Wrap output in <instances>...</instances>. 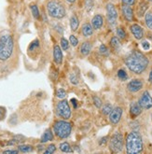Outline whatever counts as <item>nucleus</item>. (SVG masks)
<instances>
[{"label": "nucleus", "instance_id": "nucleus-1", "mask_svg": "<svg viewBox=\"0 0 152 154\" xmlns=\"http://www.w3.org/2000/svg\"><path fill=\"white\" fill-rule=\"evenodd\" d=\"M125 64L127 67L135 74H141L148 66V59L142 52L133 51L125 59Z\"/></svg>", "mask_w": 152, "mask_h": 154}, {"label": "nucleus", "instance_id": "nucleus-2", "mask_svg": "<svg viewBox=\"0 0 152 154\" xmlns=\"http://www.w3.org/2000/svg\"><path fill=\"white\" fill-rule=\"evenodd\" d=\"M126 149L129 154H138L143 150V140L137 131L131 132L126 138Z\"/></svg>", "mask_w": 152, "mask_h": 154}, {"label": "nucleus", "instance_id": "nucleus-3", "mask_svg": "<svg viewBox=\"0 0 152 154\" xmlns=\"http://www.w3.org/2000/svg\"><path fill=\"white\" fill-rule=\"evenodd\" d=\"M14 48L13 38L10 34L2 35L0 37V60L7 61L11 56Z\"/></svg>", "mask_w": 152, "mask_h": 154}, {"label": "nucleus", "instance_id": "nucleus-4", "mask_svg": "<svg viewBox=\"0 0 152 154\" xmlns=\"http://www.w3.org/2000/svg\"><path fill=\"white\" fill-rule=\"evenodd\" d=\"M53 131L59 138H66L68 137L71 131H72V126L71 123L65 121H58L53 125Z\"/></svg>", "mask_w": 152, "mask_h": 154}, {"label": "nucleus", "instance_id": "nucleus-5", "mask_svg": "<svg viewBox=\"0 0 152 154\" xmlns=\"http://www.w3.org/2000/svg\"><path fill=\"white\" fill-rule=\"evenodd\" d=\"M47 10L49 15L55 19H62L66 14L64 6L57 1H50L47 5Z\"/></svg>", "mask_w": 152, "mask_h": 154}, {"label": "nucleus", "instance_id": "nucleus-6", "mask_svg": "<svg viewBox=\"0 0 152 154\" xmlns=\"http://www.w3.org/2000/svg\"><path fill=\"white\" fill-rule=\"evenodd\" d=\"M109 147L110 149L115 152L118 153L122 150L123 148V137L122 134L119 132H116L110 138L109 141Z\"/></svg>", "mask_w": 152, "mask_h": 154}, {"label": "nucleus", "instance_id": "nucleus-7", "mask_svg": "<svg viewBox=\"0 0 152 154\" xmlns=\"http://www.w3.org/2000/svg\"><path fill=\"white\" fill-rule=\"evenodd\" d=\"M56 111L59 117L62 118L64 120H68L69 118L71 117V109H70V106L67 101L65 100H62L60 101L57 104L56 106Z\"/></svg>", "mask_w": 152, "mask_h": 154}, {"label": "nucleus", "instance_id": "nucleus-8", "mask_svg": "<svg viewBox=\"0 0 152 154\" xmlns=\"http://www.w3.org/2000/svg\"><path fill=\"white\" fill-rule=\"evenodd\" d=\"M106 16H107V22H108L109 24L111 25H114L117 22V19H118V12H117V10H116V8L113 4L109 3L107 4L106 6Z\"/></svg>", "mask_w": 152, "mask_h": 154}, {"label": "nucleus", "instance_id": "nucleus-9", "mask_svg": "<svg viewBox=\"0 0 152 154\" xmlns=\"http://www.w3.org/2000/svg\"><path fill=\"white\" fill-rule=\"evenodd\" d=\"M138 104L140 105V106L144 109H149V108L152 107V97L149 94L148 92H144L143 94L141 95Z\"/></svg>", "mask_w": 152, "mask_h": 154}, {"label": "nucleus", "instance_id": "nucleus-10", "mask_svg": "<svg viewBox=\"0 0 152 154\" xmlns=\"http://www.w3.org/2000/svg\"><path fill=\"white\" fill-rule=\"evenodd\" d=\"M121 115H122V108L120 106H117L113 108L109 114V121L113 124H118L121 119Z\"/></svg>", "mask_w": 152, "mask_h": 154}, {"label": "nucleus", "instance_id": "nucleus-11", "mask_svg": "<svg viewBox=\"0 0 152 154\" xmlns=\"http://www.w3.org/2000/svg\"><path fill=\"white\" fill-rule=\"evenodd\" d=\"M127 88L130 92L132 93H136L143 88V82L140 79H132L127 85Z\"/></svg>", "mask_w": 152, "mask_h": 154}, {"label": "nucleus", "instance_id": "nucleus-12", "mask_svg": "<svg viewBox=\"0 0 152 154\" xmlns=\"http://www.w3.org/2000/svg\"><path fill=\"white\" fill-rule=\"evenodd\" d=\"M131 32L132 34L133 35V37H135L136 39H142L143 37H144V30H143V28L138 25V24H132L131 27Z\"/></svg>", "mask_w": 152, "mask_h": 154}, {"label": "nucleus", "instance_id": "nucleus-13", "mask_svg": "<svg viewBox=\"0 0 152 154\" xmlns=\"http://www.w3.org/2000/svg\"><path fill=\"white\" fill-rule=\"evenodd\" d=\"M104 24V18L100 14H96L92 20V25L94 30H99Z\"/></svg>", "mask_w": 152, "mask_h": 154}, {"label": "nucleus", "instance_id": "nucleus-14", "mask_svg": "<svg viewBox=\"0 0 152 154\" xmlns=\"http://www.w3.org/2000/svg\"><path fill=\"white\" fill-rule=\"evenodd\" d=\"M122 13H123V16L125 17V19L128 22L133 21V11H132V8L129 5H125V4L123 5Z\"/></svg>", "mask_w": 152, "mask_h": 154}, {"label": "nucleus", "instance_id": "nucleus-15", "mask_svg": "<svg viewBox=\"0 0 152 154\" xmlns=\"http://www.w3.org/2000/svg\"><path fill=\"white\" fill-rule=\"evenodd\" d=\"M53 59L57 65H61L62 63V52L58 45H55L53 48Z\"/></svg>", "mask_w": 152, "mask_h": 154}, {"label": "nucleus", "instance_id": "nucleus-16", "mask_svg": "<svg viewBox=\"0 0 152 154\" xmlns=\"http://www.w3.org/2000/svg\"><path fill=\"white\" fill-rule=\"evenodd\" d=\"M130 112L132 117H137L142 112V107L140 106V105L138 103L132 102L130 106Z\"/></svg>", "mask_w": 152, "mask_h": 154}, {"label": "nucleus", "instance_id": "nucleus-17", "mask_svg": "<svg viewBox=\"0 0 152 154\" xmlns=\"http://www.w3.org/2000/svg\"><path fill=\"white\" fill-rule=\"evenodd\" d=\"M92 51V44L91 42L89 41H85L81 44V46H80V52H81L82 55L84 56H87L90 54Z\"/></svg>", "mask_w": 152, "mask_h": 154}, {"label": "nucleus", "instance_id": "nucleus-18", "mask_svg": "<svg viewBox=\"0 0 152 154\" xmlns=\"http://www.w3.org/2000/svg\"><path fill=\"white\" fill-rule=\"evenodd\" d=\"M81 31H82V35H84V37H86V38L87 37H91V35H93V27L90 23H84L82 25Z\"/></svg>", "mask_w": 152, "mask_h": 154}, {"label": "nucleus", "instance_id": "nucleus-19", "mask_svg": "<svg viewBox=\"0 0 152 154\" xmlns=\"http://www.w3.org/2000/svg\"><path fill=\"white\" fill-rule=\"evenodd\" d=\"M147 4L144 1H141L139 6H138V8H137V15L139 17H142V16H144V14L146 13L147 10Z\"/></svg>", "mask_w": 152, "mask_h": 154}, {"label": "nucleus", "instance_id": "nucleus-20", "mask_svg": "<svg viewBox=\"0 0 152 154\" xmlns=\"http://www.w3.org/2000/svg\"><path fill=\"white\" fill-rule=\"evenodd\" d=\"M51 140H53V134H52L51 131L50 129H48L45 131V133L43 134L40 141H41V143H46V142L51 141Z\"/></svg>", "mask_w": 152, "mask_h": 154}, {"label": "nucleus", "instance_id": "nucleus-21", "mask_svg": "<svg viewBox=\"0 0 152 154\" xmlns=\"http://www.w3.org/2000/svg\"><path fill=\"white\" fill-rule=\"evenodd\" d=\"M78 24H79V22H78V19L76 15H73L72 17L70 18V27H71V30L72 31H77L78 28Z\"/></svg>", "mask_w": 152, "mask_h": 154}, {"label": "nucleus", "instance_id": "nucleus-22", "mask_svg": "<svg viewBox=\"0 0 152 154\" xmlns=\"http://www.w3.org/2000/svg\"><path fill=\"white\" fill-rule=\"evenodd\" d=\"M110 44H111V47L115 50V51H119L120 49V42L118 38H111V41H110Z\"/></svg>", "mask_w": 152, "mask_h": 154}, {"label": "nucleus", "instance_id": "nucleus-23", "mask_svg": "<svg viewBox=\"0 0 152 154\" xmlns=\"http://www.w3.org/2000/svg\"><path fill=\"white\" fill-rule=\"evenodd\" d=\"M59 149L62 152H72V149H71L70 145L67 142H62L60 144Z\"/></svg>", "mask_w": 152, "mask_h": 154}, {"label": "nucleus", "instance_id": "nucleus-24", "mask_svg": "<svg viewBox=\"0 0 152 154\" xmlns=\"http://www.w3.org/2000/svg\"><path fill=\"white\" fill-rule=\"evenodd\" d=\"M145 22L147 26L148 27L149 29L152 30V12H147L145 16Z\"/></svg>", "mask_w": 152, "mask_h": 154}, {"label": "nucleus", "instance_id": "nucleus-25", "mask_svg": "<svg viewBox=\"0 0 152 154\" xmlns=\"http://www.w3.org/2000/svg\"><path fill=\"white\" fill-rule=\"evenodd\" d=\"M19 151L23 153H28L33 151V147L30 145H20L19 146Z\"/></svg>", "mask_w": 152, "mask_h": 154}, {"label": "nucleus", "instance_id": "nucleus-26", "mask_svg": "<svg viewBox=\"0 0 152 154\" xmlns=\"http://www.w3.org/2000/svg\"><path fill=\"white\" fill-rule=\"evenodd\" d=\"M30 8H31L32 14H33L35 19H39V11H38V6L37 5H31Z\"/></svg>", "mask_w": 152, "mask_h": 154}, {"label": "nucleus", "instance_id": "nucleus-27", "mask_svg": "<svg viewBox=\"0 0 152 154\" xmlns=\"http://www.w3.org/2000/svg\"><path fill=\"white\" fill-rule=\"evenodd\" d=\"M118 78L120 79V80H126L127 79H128V75H127V73L125 72V70H123V69H120L119 71H118Z\"/></svg>", "mask_w": 152, "mask_h": 154}, {"label": "nucleus", "instance_id": "nucleus-28", "mask_svg": "<svg viewBox=\"0 0 152 154\" xmlns=\"http://www.w3.org/2000/svg\"><path fill=\"white\" fill-rule=\"evenodd\" d=\"M112 109H113V108H112V106L109 105V104H106V105H105L104 107L102 108V112H103L104 115H109Z\"/></svg>", "mask_w": 152, "mask_h": 154}, {"label": "nucleus", "instance_id": "nucleus-29", "mask_svg": "<svg viewBox=\"0 0 152 154\" xmlns=\"http://www.w3.org/2000/svg\"><path fill=\"white\" fill-rule=\"evenodd\" d=\"M117 35L120 38V39H124L125 38H126V33H125V31L121 28V27H119V28H117Z\"/></svg>", "mask_w": 152, "mask_h": 154}, {"label": "nucleus", "instance_id": "nucleus-30", "mask_svg": "<svg viewBox=\"0 0 152 154\" xmlns=\"http://www.w3.org/2000/svg\"><path fill=\"white\" fill-rule=\"evenodd\" d=\"M61 47L64 51H66L69 48V43L68 41L65 38H61Z\"/></svg>", "mask_w": 152, "mask_h": 154}, {"label": "nucleus", "instance_id": "nucleus-31", "mask_svg": "<svg viewBox=\"0 0 152 154\" xmlns=\"http://www.w3.org/2000/svg\"><path fill=\"white\" fill-rule=\"evenodd\" d=\"M99 52L102 54V55H108L109 51H108V49L106 48L105 45L102 44L101 46H100V48H99Z\"/></svg>", "mask_w": 152, "mask_h": 154}, {"label": "nucleus", "instance_id": "nucleus-32", "mask_svg": "<svg viewBox=\"0 0 152 154\" xmlns=\"http://www.w3.org/2000/svg\"><path fill=\"white\" fill-rule=\"evenodd\" d=\"M69 79H70V82L72 83V84L77 85L78 83V77L76 76L75 73H71L69 75Z\"/></svg>", "mask_w": 152, "mask_h": 154}, {"label": "nucleus", "instance_id": "nucleus-33", "mask_svg": "<svg viewBox=\"0 0 152 154\" xmlns=\"http://www.w3.org/2000/svg\"><path fill=\"white\" fill-rule=\"evenodd\" d=\"M57 97L58 98H60V99H64L65 96H66V92L64 90V89H58L57 90Z\"/></svg>", "mask_w": 152, "mask_h": 154}, {"label": "nucleus", "instance_id": "nucleus-34", "mask_svg": "<svg viewBox=\"0 0 152 154\" xmlns=\"http://www.w3.org/2000/svg\"><path fill=\"white\" fill-rule=\"evenodd\" d=\"M56 150V147H55V145H53V144H51V145H50V146L47 148V149L44 151V153L45 154H52L53 152H54Z\"/></svg>", "mask_w": 152, "mask_h": 154}, {"label": "nucleus", "instance_id": "nucleus-35", "mask_svg": "<svg viewBox=\"0 0 152 154\" xmlns=\"http://www.w3.org/2000/svg\"><path fill=\"white\" fill-rule=\"evenodd\" d=\"M69 41H70V43H71V45H72L73 47H76V46H78V38L75 37V35H70V38H69Z\"/></svg>", "mask_w": 152, "mask_h": 154}, {"label": "nucleus", "instance_id": "nucleus-36", "mask_svg": "<svg viewBox=\"0 0 152 154\" xmlns=\"http://www.w3.org/2000/svg\"><path fill=\"white\" fill-rule=\"evenodd\" d=\"M93 103H94L95 106L98 107V108H100L102 106V100L99 97H97V96L93 97Z\"/></svg>", "mask_w": 152, "mask_h": 154}, {"label": "nucleus", "instance_id": "nucleus-37", "mask_svg": "<svg viewBox=\"0 0 152 154\" xmlns=\"http://www.w3.org/2000/svg\"><path fill=\"white\" fill-rule=\"evenodd\" d=\"M93 7V0H86V10L90 11Z\"/></svg>", "mask_w": 152, "mask_h": 154}, {"label": "nucleus", "instance_id": "nucleus-38", "mask_svg": "<svg viewBox=\"0 0 152 154\" xmlns=\"http://www.w3.org/2000/svg\"><path fill=\"white\" fill-rule=\"evenodd\" d=\"M5 116H6V108L0 106V121L3 120Z\"/></svg>", "mask_w": 152, "mask_h": 154}, {"label": "nucleus", "instance_id": "nucleus-39", "mask_svg": "<svg viewBox=\"0 0 152 154\" xmlns=\"http://www.w3.org/2000/svg\"><path fill=\"white\" fill-rule=\"evenodd\" d=\"M142 47H143V49H144L145 51H147V50H149V48H150V44L147 42V41H143L142 42Z\"/></svg>", "mask_w": 152, "mask_h": 154}, {"label": "nucleus", "instance_id": "nucleus-40", "mask_svg": "<svg viewBox=\"0 0 152 154\" xmlns=\"http://www.w3.org/2000/svg\"><path fill=\"white\" fill-rule=\"evenodd\" d=\"M123 4L125 5H129V6H132L135 3V0H122Z\"/></svg>", "mask_w": 152, "mask_h": 154}, {"label": "nucleus", "instance_id": "nucleus-41", "mask_svg": "<svg viewBox=\"0 0 152 154\" xmlns=\"http://www.w3.org/2000/svg\"><path fill=\"white\" fill-rule=\"evenodd\" d=\"M35 47H38V39H37V40H35V41L31 44V46H30L29 50H30V51H32V49L34 50Z\"/></svg>", "mask_w": 152, "mask_h": 154}, {"label": "nucleus", "instance_id": "nucleus-42", "mask_svg": "<svg viewBox=\"0 0 152 154\" xmlns=\"http://www.w3.org/2000/svg\"><path fill=\"white\" fill-rule=\"evenodd\" d=\"M18 152V150H5V151H3V153H5V154H17Z\"/></svg>", "mask_w": 152, "mask_h": 154}, {"label": "nucleus", "instance_id": "nucleus-43", "mask_svg": "<svg viewBox=\"0 0 152 154\" xmlns=\"http://www.w3.org/2000/svg\"><path fill=\"white\" fill-rule=\"evenodd\" d=\"M107 137H103V138H101L100 139V141H99V145H105L106 142H107Z\"/></svg>", "mask_w": 152, "mask_h": 154}, {"label": "nucleus", "instance_id": "nucleus-44", "mask_svg": "<svg viewBox=\"0 0 152 154\" xmlns=\"http://www.w3.org/2000/svg\"><path fill=\"white\" fill-rule=\"evenodd\" d=\"M71 102L73 103V105H74V107L76 108V107H77V100H76V99H71Z\"/></svg>", "mask_w": 152, "mask_h": 154}, {"label": "nucleus", "instance_id": "nucleus-45", "mask_svg": "<svg viewBox=\"0 0 152 154\" xmlns=\"http://www.w3.org/2000/svg\"><path fill=\"white\" fill-rule=\"evenodd\" d=\"M148 80H149V82L152 83V70H151L150 74H149V79H148Z\"/></svg>", "mask_w": 152, "mask_h": 154}, {"label": "nucleus", "instance_id": "nucleus-46", "mask_svg": "<svg viewBox=\"0 0 152 154\" xmlns=\"http://www.w3.org/2000/svg\"><path fill=\"white\" fill-rule=\"evenodd\" d=\"M66 1L69 2V3H74V2L76 1V0H66Z\"/></svg>", "mask_w": 152, "mask_h": 154}, {"label": "nucleus", "instance_id": "nucleus-47", "mask_svg": "<svg viewBox=\"0 0 152 154\" xmlns=\"http://www.w3.org/2000/svg\"><path fill=\"white\" fill-rule=\"evenodd\" d=\"M147 1H149V2H152V0H147Z\"/></svg>", "mask_w": 152, "mask_h": 154}, {"label": "nucleus", "instance_id": "nucleus-48", "mask_svg": "<svg viewBox=\"0 0 152 154\" xmlns=\"http://www.w3.org/2000/svg\"><path fill=\"white\" fill-rule=\"evenodd\" d=\"M151 118H152V115H151Z\"/></svg>", "mask_w": 152, "mask_h": 154}]
</instances>
